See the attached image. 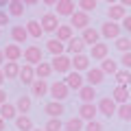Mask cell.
I'll use <instances>...</instances> for the list:
<instances>
[{
	"mask_svg": "<svg viewBox=\"0 0 131 131\" xmlns=\"http://www.w3.org/2000/svg\"><path fill=\"white\" fill-rule=\"evenodd\" d=\"M72 90L66 85V81H55V83H50V92H48V96L52 98V101H61L63 103L66 98L70 96Z\"/></svg>",
	"mask_w": 131,
	"mask_h": 131,
	"instance_id": "obj_2",
	"label": "cell"
},
{
	"mask_svg": "<svg viewBox=\"0 0 131 131\" xmlns=\"http://www.w3.org/2000/svg\"><path fill=\"white\" fill-rule=\"evenodd\" d=\"M98 31H101V35H103L105 39H118V37H120V33H122V24L114 22V20H107V22L101 24Z\"/></svg>",
	"mask_w": 131,
	"mask_h": 131,
	"instance_id": "obj_3",
	"label": "cell"
},
{
	"mask_svg": "<svg viewBox=\"0 0 131 131\" xmlns=\"http://www.w3.org/2000/svg\"><path fill=\"white\" fill-rule=\"evenodd\" d=\"M63 125L61 118H48V122L44 125V131H63Z\"/></svg>",
	"mask_w": 131,
	"mask_h": 131,
	"instance_id": "obj_37",
	"label": "cell"
},
{
	"mask_svg": "<svg viewBox=\"0 0 131 131\" xmlns=\"http://www.w3.org/2000/svg\"><path fill=\"white\" fill-rule=\"evenodd\" d=\"M120 24H122V31H127V35H129V33H131V15H127Z\"/></svg>",
	"mask_w": 131,
	"mask_h": 131,
	"instance_id": "obj_43",
	"label": "cell"
},
{
	"mask_svg": "<svg viewBox=\"0 0 131 131\" xmlns=\"http://www.w3.org/2000/svg\"><path fill=\"white\" fill-rule=\"evenodd\" d=\"M31 96H26V94H22V96H18V101H15V107H18V114H28L31 112Z\"/></svg>",
	"mask_w": 131,
	"mask_h": 131,
	"instance_id": "obj_33",
	"label": "cell"
},
{
	"mask_svg": "<svg viewBox=\"0 0 131 131\" xmlns=\"http://www.w3.org/2000/svg\"><path fill=\"white\" fill-rule=\"evenodd\" d=\"M11 0H0V9H5V7H9Z\"/></svg>",
	"mask_w": 131,
	"mask_h": 131,
	"instance_id": "obj_49",
	"label": "cell"
},
{
	"mask_svg": "<svg viewBox=\"0 0 131 131\" xmlns=\"http://www.w3.org/2000/svg\"><path fill=\"white\" fill-rule=\"evenodd\" d=\"M22 2H24V5H26V7H35V5H37V2H39V0H22Z\"/></svg>",
	"mask_w": 131,
	"mask_h": 131,
	"instance_id": "obj_45",
	"label": "cell"
},
{
	"mask_svg": "<svg viewBox=\"0 0 131 131\" xmlns=\"http://www.w3.org/2000/svg\"><path fill=\"white\" fill-rule=\"evenodd\" d=\"M24 61H26V63H31V66L42 63V61H44V50H42L39 46H35V44L26 46V48H24Z\"/></svg>",
	"mask_w": 131,
	"mask_h": 131,
	"instance_id": "obj_4",
	"label": "cell"
},
{
	"mask_svg": "<svg viewBox=\"0 0 131 131\" xmlns=\"http://www.w3.org/2000/svg\"><path fill=\"white\" fill-rule=\"evenodd\" d=\"M101 70H103L105 74H116L120 68H118V61H114L112 57H107V59L101 61Z\"/></svg>",
	"mask_w": 131,
	"mask_h": 131,
	"instance_id": "obj_34",
	"label": "cell"
},
{
	"mask_svg": "<svg viewBox=\"0 0 131 131\" xmlns=\"http://www.w3.org/2000/svg\"><path fill=\"white\" fill-rule=\"evenodd\" d=\"M79 98H81V103H94V98H96V88L90 83H85L83 88L79 90Z\"/></svg>",
	"mask_w": 131,
	"mask_h": 131,
	"instance_id": "obj_24",
	"label": "cell"
},
{
	"mask_svg": "<svg viewBox=\"0 0 131 131\" xmlns=\"http://www.w3.org/2000/svg\"><path fill=\"white\" fill-rule=\"evenodd\" d=\"M63 131H85V120L81 116H74V118H68L63 125Z\"/></svg>",
	"mask_w": 131,
	"mask_h": 131,
	"instance_id": "obj_26",
	"label": "cell"
},
{
	"mask_svg": "<svg viewBox=\"0 0 131 131\" xmlns=\"http://www.w3.org/2000/svg\"><path fill=\"white\" fill-rule=\"evenodd\" d=\"M5 81H7V77H5V72H2V68H0V88L5 85Z\"/></svg>",
	"mask_w": 131,
	"mask_h": 131,
	"instance_id": "obj_48",
	"label": "cell"
},
{
	"mask_svg": "<svg viewBox=\"0 0 131 131\" xmlns=\"http://www.w3.org/2000/svg\"><path fill=\"white\" fill-rule=\"evenodd\" d=\"M118 118L122 122H131V103H125V105H118Z\"/></svg>",
	"mask_w": 131,
	"mask_h": 131,
	"instance_id": "obj_36",
	"label": "cell"
},
{
	"mask_svg": "<svg viewBox=\"0 0 131 131\" xmlns=\"http://www.w3.org/2000/svg\"><path fill=\"white\" fill-rule=\"evenodd\" d=\"M15 129L18 131H33V120L28 114H18L15 118Z\"/></svg>",
	"mask_w": 131,
	"mask_h": 131,
	"instance_id": "obj_28",
	"label": "cell"
},
{
	"mask_svg": "<svg viewBox=\"0 0 131 131\" xmlns=\"http://www.w3.org/2000/svg\"><path fill=\"white\" fill-rule=\"evenodd\" d=\"M90 61H92V57L90 55H74L72 57V68H74L77 72H88L90 68H92V63H90Z\"/></svg>",
	"mask_w": 131,
	"mask_h": 131,
	"instance_id": "obj_16",
	"label": "cell"
},
{
	"mask_svg": "<svg viewBox=\"0 0 131 131\" xmlns=\"http://www.w3.org/2000/svg\"><path fill=\"white\" fill-rule=\"evenodd\" d=\"M18 79L22 81L24 85H28V88H31V85H33V81L37 79V74H35V66L24 63L22 68H20V77H18Z\"/></svg>",
	"mask_w": 131,
	"mask_h": 131,
	"instance_id": "obj_12",
	"label": "cell"
},
{
	"mask_svg": "<svg viewBox=\"0 0 131 131\" xmlns=\"http://www.w3.org/2000/svg\"><path fill=\"white\" fill-rule=\"evenodd\" d=\"M20 68H22V66H20L18 61H7V63L2 66V72H5L7 79H18L20 77Z\"/></svg>",
	"mask_w": 131,
	"mask_h": 131,
	"instance_id": "obj_29",
	"label": "cell"
},
{
	"mask_svg": "<svg viewBox=\"0 0 131 131\" xmlns=\"http://www.w3.org/2000/svg\"><path fill=\"white\" fill-rule=\"evenodd\" d=\"M33 131H44V129H33Z\"/></svg>",
	"mask_w": 131,
	"mask_h": 131,
	"instance_id": "obj_53",
	"label": "cell"
},
{
	"mask_svg": "<svg viewBox=\"0 0 131 131\" xmlns=\"http://www.w3.org/2000/svg\"><path fill=\"white\" fill-rule=\"evenodd\" d=\"M39 22H42V26H44V31H46V33H57V28L61 26V24H59V15L52 13V11H46V13L42 15Z\"/></svg>",
	"mask_w": 131,
	"mask_h": 131,
	"instance_id": "obj_6",
	"label": "cell"
},
{
	"mask_svg": "<svg viewBox=\"0 0 131 131\" xmlns=\"http://www.w3.org/2000/svg\"><path fill=\"white\" fill-rule=\"evenodd\" d=\"M5 125H7V120L2 116H0V131H5Z\"/></svg>",
	"mask_w": 131,
	"mask_h": 131,
	"instance_id": "obj_50",
	"label": "cell"
},
{
	"mask_svg": "<svg viewBox=\"0 0 131 131\" xmlns=\"http://www.w3.org/2000/svg\"><path fill=\"white\" fill-rule=\"evenodd\" d=\"M31 37L26 31V26H11V39L15 44H26V39Z\"/></svg>",
	"mask_w": 131,
	"mask_h": 131,
	"instance_id": "obj_25",
	"label": "cell"
},
{
	"mask_svg": "<svg viewBox=\"0 0 131 131\" xmlns=\"http://www.w3.org/2000/svg\"><path fill=\"white\" fill-rule=\"evenodd\" d=\"M105 81V72L101 70V68H90L88 72H85V83H90V85H101Z\"/></svg>",
	"mask_w": 131,
	"mask_h": 131,
	"instance_id": "obj_19",
	"label": "cell"
},
{
	"mask_svg": "<svg viewBox=\"0 0 131 131\" xmlns=\"http://www.w3.org/2000/svg\"><path fill=\"white\" fill-rule=\"evenodd\" d=\"M0 116L5 118V120H15V118H18V107H15V103L0 105Z\"/></svg>",
	"mask_w": 131,
	"mask_h": 131,
	"instance_id": "obj_30",
	"label": "cell"
},
{
	"mask_svg": "<svg viewBox=\"0 0 131 131\" xmlns=\"http://www.w3.org/2000/svg\"><path fill=\"white\" fill-rule=\"evenodd\" d=\"M114 77H116V85H127V88H129V83H131V70L122 68V70H118Z\"/></svg>",
	"mask_w": 131,
	"mask_h": 131,
	"instance_id": "obj_35",
	"label": "cell"
},
{
	"mask_svg": "<svg viewBox=\"0 0 131 131\" xmlns=\"http://www.w3.org/2000/svg\"><path fill=\"white\" fill-rule=\"evenodd\" d=\"M5 57H7V61H20L24 57V50H22V46L20 44H7L5 46Z\"/></svg>",
	"mask_w": 131,
	"mask_h": 131,
	"instance_id": "obj_20",
	"label": "cell"
},
{
	"mask_svg": "<svg viewBox=\"0 0 131 131\" xmlns=\"http://www.w3.org/2000/svg\"><path fill=\"white\" fill-rule=\"evenodd\" d=\"M85 131H105V127L98 120H90V122H85Z\"/></svg>",
	"mask_w": 131,
	"mask_h": 131,
	"instance_id": "obj_40",
	"label": "cell"
},
{
	"mask_svg": "<svg viewBox=\"0 0 131 131\" xmlns=\"http://www.w3.org/2000/svg\"><path fill=\"white\" fill-rule=\"evenodd\" d=\"M77 7L81 11H85V13H90V11H94L98 7V0H77Z\"/></svg>",
	"mask_w": 131,
	"mask_h": 131,
	"instance_id": "obj_38",
	"label": "cell"
},
{
	"mask_svg": "<svg viewBox=\"0 0 131 131\" xmlns=\"http://www.w3.org/2000/svg\"><path fill=\"white\" fill-rule=\"evenodd\" d=\"M7 63V57H5V50H0V68Z\"/></svg>",
	"mask_w": 131,
	"mask_h": 131,
	"instance_id": "obj_46",
	"label": "cell"
},
{
	"mask_svg": "<svg viewBox=\"0 0 131 131\" xmlns=\"http://www.w3.org/2000/svg\"><path fill=\"white\" fill-rule=\"evenodd\" d=\"M48 92H50V85H48L46 79H35L31 85V96L35 98H42V96H48Z\"/></svg>",
	"mask_w": 131,
	"mask_h": 131,
	"instance_id": "obj_11",
	"label": "cell"
},
{
	"mask_svg": "<svg viewBox=\"0 0 131 131\" xmlns=\"http://www.w3.org/2000/svg\"><path fill=\"white\" fill-rule=\"evenodd\" d=\"M46 50L50 52L52 57H57V55H66V42H61V39L52 37V39H48V42H46Z\"/></svg>",
	"mask_w": 131,
	"mask_h": 131,
	"instance_id": "obj_21",
	"label": "cell"
},
{
	"mask_svg": "<svg viewBox=\"0 0 131 131\" xmlns=\"http://www.w3.org/2000/svg\"><path fill=\"white\" fill-rule=\"evenodd\" d=\"M81 37H83V42L88 44L90 48H92L94 44H98V42H101V37H103V35H101V31H98V28L88 26V28H83V31H81Z\"/></svg>",
	"mask_w": 131,
	"mask_h": 131,
	"instance_id": "obj_14",
	"label": "cell"
},
{
	"mask_svg": "<svg viewBox=\"0 0 131 131\" xmlns=\"http://www.w3.org/2000/svg\"><path fill=\"white\" fill-rule=\"evenodd\" d=\"M105 2H107V5H116L118 0H105Z\"/></svg>",
	"mask_w": 131,
	"mask_h": 131,
	"instance_id": "obj_52",
	"label": "cell"
},
{
	"mask_svg": "<svg viewBox=\"0 0 131 131\" xmlns=\"http://www.w3.org/2000/svg\"><path fill=\"white\" fill-rule=\"evenodd\" d=\"M79 116L83 118L85 122L96 120V116H98V105H94V103H81V105H79Z\"/></svg>",
	"mask_w": 131,
	"mask_h": 131,
	"instance_id": "obj_10",
	"label": "cell"
},
{
	"mask_svg": "<svg viewBox=\"0 0 131 131\" xmlns=\"http://www.w3.org/2000/svg\"><path fill=\"white\" fill-rule=\"evenodd\" d=\"M63 103L61 101H48L46 105H44V114H46L48 118H61V114H63Z\"/></svg>",
	"mask_w": 131,
	"mask_h": 131,
	"instance_id": "obj_17",
	"label": "cell"
},
{
	"mask_svg": "<svg viewBox=\"0 0 131 131\" xmlns=\"http://www.w3.org/2000/svg\"><path fill=\"white\" fill-rule=\"evenodd\" d=\"M24 7H26V5H24L22 0H11L7 9H9V15H11V18H22L24 11H26Z\"/></svg>",
	"mask_w": 131,
	"mask_h": 131,
	"instance_id": "obj_31",
	"label": "cell"
},
{
	"mask_svg": "<svg viewBox=\"0 0 131 131\" xmlns=\"http://www.w3.org/2000/svg\"><path fill=\"white\" fill-rule=\"evenodd\" d=\"M70 24H72L74 28H79V31H83V28H88V26H90V13H85V11L77 9L74 13L70 15Z\"/></svg>",
	"mask_w": 131,
	"mask_h": 131,
	"instance_id": "obj_9",
	"label": "cell"
},
{
	"mask_svg": "<svg viewBox=\"0 0 131 131\" xmlns=\"http://www.w3.org/2000/svg\"><path fill=\"white\" fill-rule=\"evenodd\" d=\"M0 35H2V31H0Z\"/></svg>",
	"mask_w": 131,
	"mask_h": 131,
	"instance_id": "obj_54",
	"label": "cell"
},
{
	"mask_svg": "<svg viewBox=\"0 0 131 131\" xmlns=\"http://www.w3.org/2000/svg\"><path fill=\"white\" fill-rule=\"evenodd\" d=\"M74 37V26L72 24H61L59 28H57V39H61V42H70V39Z\"/></svg>",
	"mask_w": 131,
	"mask_h": 131,
	"instance_id": "obj_27",
	"label": "cell"
},
{
	"mask_svg": "<svg viewBox=\"0 0 131 131\" xmlns=\"http://www.w3.org/2000/svg\"><path fill=\"white\" fill-rule=\"evenodd\" d=\"M9 22H11V15H9V11L0 9V28H2V26H9Z\"/></svg>",
	"mask_w": 131,
	"mask_h": 131,
	"instance_id": "obj_41",
	"label": "cell"
},
{
	"mask_svg": "<svg viewBox=\"0 0 131 131\" xmlns=\"http://www.w3.org/2000/svg\"><path fill=\"white\" fill-rule=\"evenodd\" d=\"M120 5H125V7H131V0H118Z\"/></svg>",
	"mask_w": 131,
	"mask_h": 131,
	"instance_id": "obj_51",
	"label": "cell"
},
{
	"mask_svg": "<svg viewBox=\"0 0 131 131\" xmlns=\"http://www.w3.org/2000/svg\"><path fill=\"white\" fill-rule=\"evenodd\" d=\"M63 81H66V85H68V88H70V90H74V92H79V90H81V88H83V85H85V77L81 74V72H77V70L68 72Z\"/></svg>",
	"mask_w": 131,
	"mask_h": 131,
	"instance_id": "obj_8",
	"label": "cell"
},
{
	"mask_svg": "<svg viewBox=\"0 0 131 131\" xmlns=\"http://www.w3.org/2000/svg\"><path fill=\"white\" fill-rule=\"evenodd\" d=\"M114 46L120 50V55H122V52H131V39H129V37H122V35H120V37L116 39V44H114Z\"/></svg>",
	"mask_w": 131,
	"mask_h": 131,
	"instance_id": "obj_39",
	"label": "cell"
},
{
	"mask_svg": "<svg viewBox=\"0 0 131 131\" xmlns=\"http://www.w3.org/2000/svg\"><path fill=\"white\" fill-rule=\"evenodd\" d=\"M24 26H26V31H28V35H31L33 39H39L44 35V26H42V22H37V20H28L26 24H24Z\"/></svg>",
	"mask_w": 131,
	"mask_h": 131,
	"instance_id": "obj_23",
	"label": "cell"
},
{
	"mask_svg": "<svg viewBox=\"0 0 131 131\" xmlns=\"http://www.w3.org/2000/svg\"><path fill=\"white\" fill-rule=\"evenodd\" d=\"M5 103H7V92L0 88V105H5Z\"/></svg>",
	"mask_w": 131,
	"mask_h": 131,
	"instance_id": "obj_44",
	"label": "cell"
},
{
	"mask_svg": "<svg viewBox=\"0 0 131 131\" xmlns=\"http://www.w3.org/2000/svg\"><path fill=\"white\" fill-rule=\"evenodd\" d=\"M52 63V70L57 72V74H68V72H72V57L70 55H57L50 59Z\"/></svg>",
	"mask_w": 131,
	"mask_h": 131,
	"instance_id": "obj_1",
	"label": "cell"
},
{
	"mask_svg": "<svg viewBox=\"0 0 131 131\" xmlns=\"http://www.w3.org/2000/svg\"><path fill=\"white\" fill-rule=\"evenodd\" d=\"M98 114H103V116H107V118L116 116V114H118V103L114 101L112 96L101 98V101H98Z\"/></svg>",
	"mask_w": 131,
	"mask_h": 131,
	"instance_id": "obj_5",
	"label": "cell"
},
{
	"mask_svg": "<svg viewBox=\"0 0 131 131\" xmlns=\"http://www.w3.org/2000/svg\"><path fill=\"white\" fill-rule=\"evenodd\" d=\"M85 48H88V44L83 42V37H77V35H74L70 42L66 44V55H70V57H74V55H83Z\"/></svg>",
	"mask_w": 131,
	"mask_h": 131,
	"instance_id": "obj_7",
	"label": "cell"
},
{
	"mask_svg": "<svg viewBox=\"0 0 131 131\" xmlns=\"http://www.w3.org/2000/svg\"><path fill=\"white\" fill-rule=\"evenodd\" d=\"M120 63H122V68L131 70V52H122L120 55Z\"/></svg>",
	"mask_w": 131,
	"mask_h": 131,
	"instance_id": "obj_42",
	"label": "cell"
},
{
	"mask_svg": "<svg viewBox=\"0 0 131 131\" xmlns=\"http://www.w3.org/2000/svg\"><path fill=\"white\" fill-rule=\"evenodd\" d=\"M42 2H44V5H46V7H55L57 2H59V0H42Z\"/></svg>",
	"mask_w": 131,
	"mask_h": 131,
	"instance_id": "obj_47",
	"label": "cell"
},
{
	"mask_svg": "<svg viewBox=\"0 0 131 131\" xmlns=\"http://www.w3.org/2000/svg\"><path fill=\"white\" fill-rule=\"evenodd\" d=\"M90 57H92L94 61H103V59H107V57H109V44H105V42L94 44L92 50H90Z\"/></svg>",
	"mask_w": 131,
	"mask_h": 131,
	"instance_id": "obj_15",
	"label": "cell"
},
{
	"mask_svg": "<svg viewBox=\"0 0 131 131\" xmlns=\"http://www.w3.org/2000/svg\"><path fill=\"white\" fill-rule=\"evenodd\" d=\"M55 7H57L55 13L59 15V18H70V15L77 11V9H74V0H59Z\"/></svg>",
	"mask_w": 131,
	"mask_h": 131,
	"instance_id": "obj_18",
	"label": "cell"
},
{
	"mask_svg": "<svg viewBox=\"0 0 131 131\" xmlns=\"http://www.w3.org/2000/svg\"><path fill=\"white\" fill-rule=\"evenodd\" d=\"M127 18V7L116 2V5H109L107 9V20H114V22H122Z\"/></svg>",
	"mask_w": 131,
	"mask_h": 131,
	"instance_id": "obj_13",
	"label": "cell"
},
{
	"mask_svg": "<svg viewBox=\"0 0 131 131\" xmlns=\"http://www.w3.org/2000/svg\"><path fill=\"white\" fill-rule=\"evenodd\" d=\"M52 63H48V61H42V63L35 66V74H37V79H48V77L52 74Z\"/></svg>",
	"mask_w": 131,
	"mask_h": 131,
	"instance_id": "obj_32",
	"label": "cell"
},
{
	"mask_svg": "<svg viewBox=\"0 0 131 131\" xmlns=\"http://www.w3.org/2000/svg\"><path fill=\"white\" fill-rule=\"evenodd\" d=\"M112 98L116 101L118 105L129 103V88H127V85H116V88H114V92H112Z\"/></svg>",
	"mask_w": 131,
	"mask_h": 131,
	"instance_id": "obj_22",
	"label": "cell"
}]
</instances>
